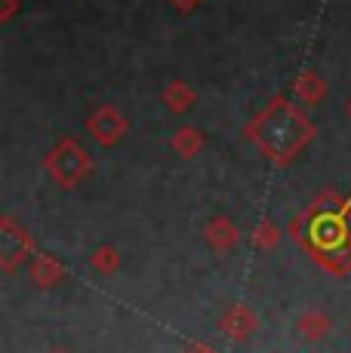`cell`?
Returning a JSON list of instances; mask_svg holds the SVG:
<instances>
[{"instance_id": "ba28073f", "label": "cell", "mask_w": 351, "mask_h": 353, "mask_svg": "<svg viewBox=\"0 0 351 353\" xmlns=\"http://www.w3.org/2000/svg\"><path fill=\"white\" fill-rule=\"evenodd\" d=\"M16 0H3V16H0V19H10L12 16V12H16Z\"/></svg>"}, {"instance_id": "3957f363", "label": "cell", "mask_w": 351, "mask_h": 353, "mask_svg": "<svg viewBox=\"0 0 351 353\" xmlns=\"http://www.w3.org/2000/svg\"><path fill=\"white\" fill-rule=\"evenodd\" d=\"M90 132H93V139H99V141H105V145H111V141H117L120 135H124V117H120L114 108H99L96 114L90 117Z\"/></svg>"}, {"instance_id": "8992f818", "label": "cell", "mask_w": 351, "mask_h": 353, "mask_svg": "<svg viewBox=\"0 0 351 353\" xmlns=\"http://www.w3.org/2000/svg\"><path fill=\"white\" fill-rule=\"evenodd\" d=\"M176 145H179L182 151H194V148H200V135L194 132V129H182V132L176 135Z\"/></svg>"}, {"instance_id": "52a82bcc", "label": "cell", "mask_w": 351, "mask_h": 353, "mask_svg": "<svg viewBox=\"0 0 351 353\" xmlns=\"http://www.w3.org/2000/svg\"><path fill=\"white\" fill-rule=\"evenodd\" d=\"M167 3L176 6V10H179V12H191L194 6H200V3H204V0H167Z\"/></svg>"}, {"instance_id": "9c48e42d", "label": "cell", "mask_w": 351, "mask_h": 353, "mask_svg": "<svg viewBox=\"0 0 351 353\" xmlns=\"http://www.w3.org/2000/svg\"><path fill=\"white\" fill-rule=\"evenodd\" d=\"M348 111H351V105H348Z\"/></svg>"}, {"instance_id": "277c9868", "label": "cell", "mask_w": 351, "mask_h": 353, "mask_svg": "<svg viewBox=\"0 0 351 353\" xmlns=\"http://www.w3.org/2000/svg\"><path fill=\"white\" fill-rule=\"evenodd\" d=\"M296 92H299L305 101H317L323 99V92H327V86L321 83V80L314 77V74H302L299 80H296Z\"/></svg>"}, {"instance_id": "7a4b0ae2", "label": "cell", "mask_w": 351, "mask_h": 353, "mask_svg": "<svg viewBox=\"0 0 351 353\" xmlns=\"http://www.w3.org/2000/svg\"><path fill=\"white\" fill-rule=\"evenodd\" d=\"M46 166H50L56 175H62L65 181H68V179H77V175L86 169V157H84V151L77 148V141H68V139H65V141H59L56 151L50 154Z\"/></svg>"}, {"instance_id": "5b68a950", "label": "cell", "mask_w": 351, "mask_h": 353, "mask_svg": "<svg viewBox=\"0 0 351 353\" xmlns=\"http://www.w3.org/2000/svg\"><path fill=\"white\" fill-rule=\"evenodd\" d=\"M194 101L191 96V90H188L185 83H173V86H167V105L173 108V111H185L188 105Z\"/></svg>"}, {"instance_id": "6da1fadb", "label": "cell", "mask_w": 351, "mask_h": 353, "mask_svg": "<svg viewBox=\"0 0 351 353\" xmlns=\"http://www.w3.org/2000/svg\"><path fill=\"white\" fill-rule=\"evenodd\" d=\"M249 135L262 145V151L272 154L278 160H287L293 151H299L308 139H312V123L302 117V111H296L290 101H272L265 114L256 117V123L249 126Z\"/></svg>"}]
</instances>
